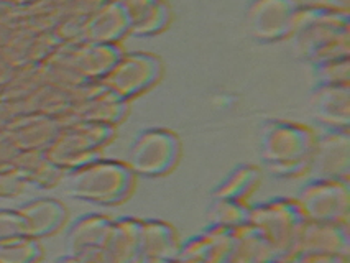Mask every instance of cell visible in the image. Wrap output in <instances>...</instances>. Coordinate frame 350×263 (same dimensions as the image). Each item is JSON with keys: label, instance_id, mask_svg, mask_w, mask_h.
<instances>
[{"label": "cell", "instance_id": "1", "mask_svg": "<svg viewBox=\"0 0 350 263\" xmlns=\"http://www.w3.org/2000/svg\"><path fill=\"white\" fill-rule=\"evenodd\" d=\"M293 55L308 66L347 59L350 15L309 3L301 5L290 35Z\"/></svg>", "mask_w": 350, "mask_h": 263}, {"label": "cell", "instance_id": "2", "mask_svg": "<svg viewBox=\"0 0 350 263\" xmlns=\"http://www.w3.org/2000/svg\"><path fill=\"white\" fill-rule=\"evenodd\" d=\"M316 132L290 120H267L260 127V161L270 176L296 180L308 176Z\"/></svg>", "mask_w": 350, "mask_h": 263}, {"label": "cell", "instance_id": "3", "mask_svg": "<svg viewBox=\"0 0 350 263\" xmlns=\"http://www.w3.org/2000/svg\"><path fill=\"white\" fill-rule=\"evenodd\" d=\"M137 176L124 160L97 158L77 168L69 178V194L91 204L120 206L135 191Z\"/></svg>", "mask_w": 350, "mask_h": 263}, {"label": "cell", "instance_id": "4", "mask_svg": "<svg viewBox=\"0 0 350 263\" xmlns=\"http://www.w3.org/2000/svg\"><path fill=\"white\" fill-rule=\"evenodd\" d=\"M306 221L295 197L276 196L252 204L248 224L254 225L288 260L296 252V244Z\"/></svg>", "mask_w": 350, "mask_h": 263}, {"label": "cell", "instance_id": "5", "mask_svg": "<svg viewBox=\"0 0 350 263\" xmlns=\"http://www.w3.org/2000/svg\"><path fill=\"white\" fill-rule=\"evenodd\" d=\"M181 158V141L163 127L142 130L130 143L125 163L135 176L160 178L174 169Z\"/></svg>", "mask_w": 350, "mask_h": 263}, {"label": "cell", "instance_id": "6", "mask_svg": "<svg viewBox=\"0 0 350 263\" xmlns=\"http://www.w3.org/2000/svg\"><path fill=\"white\" fill-rule=\"evenodd\" d=\"M161 76L163 63L158 56L146 51H124L99 83L119 99L129 102L157 86Z\"/></svg>", "mask_w": 350, "mask_h": 263}, {"label": "cell", "instance_id": "7", "mask_svg": "<svg viewBox=\"0 0 350 263\" xmlns=\"http://www.w3.org/2000/svg\"><path fill=\"white\" fill-rule=\"evenodd\" d=\"M308 221L349 222V181L309 178L295 196Z\"/></svg>", "mask_w": 350, "mask_h": 263}, {"label": "cell", "instance_id": "8", "mask_svg": "<svg viewBox=\"0 0 350 263\" xmlns=\"http://www.w3.org/2000/svg\"><path fill=\"white\" fill-rule=\"evenodd\" d=\"M301 5V0H250L245 7L248 33L260 43L288 40Z\"/></svg>", "mask_w": 350, "mask_h": 263}, {"label": "cell", "instance_id": "9", "mask_svg": "<svg viewBox=\"0 0 350 263\" xmlns=\"http://www.w3.org/2000/svg\"><path fill=\"white\" fill-rule=\"evenodd\" d=\"M113 135H116L113 125L91 122L85 128L77 130L75 135L56 140L55 145H51L44 155L59 169L75 171V169L100 158L99 150L105 143H109Z\"/></svg>", "mask_w": 350, "mask_h": 263}, {"label": "cell", "instance_id": "10", "mask_svg": "<svg viewBox=\"0 0 350 263\" xmlns=\"http://www.w3.org/2000/svg\"><path fill=\"white\" fill-rule=\"evenodd\" d=\"M309 178L350 180V135L342 130H321L314 135Z\"/></svg>", "mask_w": 350, "mask_h": 263}, {"label": "cell", "instance_id": "11", "mask_svg": "<svg viewBox=\"0 0 350 263\" xmlns=\"http://www.w3.org/2000/svg\"><path fill=\"white\" fill-rule=\"evenodd\" d=\"M308 111L321 130L349 132V84H316L308 97Z\"/></svg>", "mask_w": 350, "mask_h": 263}, {"label": "cell", "instance_id": "12", "mask_svg": "<svg viewBox=\"0 0 350 263\" xmlns=\"http://www.w3.org/2000/svg\"><path fill=\"white\" fill-rule=\"evenodd\" d=\"M234 230L206 225L202 232L181 242L174 260L180 263H230Z\"/></svg>", "mask_w": 350, "mask_h": 263}, {"label": "cell", "instance_id": "13", "mask_svg": "<svg viewBox=\"0 0 350 263\" xmlns=\"http://www.w3.org/2000/svg\"><path fill=\"white\" fill-rule=\"evenodd\" d=\"M296 252L331 253L349 257L350 229L349 222L306 221L301 230ZM295 252V253H296Z\"/></svg>", "mask_w": 350, "mask_h": 263}, {"label": "cell", "instance_id": "14", "mask_svg": "<svg viewBox=\"0 0 350 263\" xmlns=\"http://www.w3.org/2000/svg\"><path fill=\"white\" fill-rule=\"evenodd\" d=\"M178 232L170 222L142 219L138 236V263H165L173 260L180 250Z\"/></svg>", "mask_w": 350, "mask_h": 263}, {"label": "cell", "instance_id": "15", "mask_svg": "<svg viewBox=\"0 0 350 263\" xmlns=\"http://www.w3.org/2000/svg\"><path fill=\"white\" fill-rule=\"evenodd\" d=\"M138 217L124 216L113 219L111 232L97 252H92L99 263H138Z\"/></svg>", "mask_w": 350, "mask_h": 263}, {"label": "cell", "instance_id": "16", "mask_svg": "<svg viewBox=\"0 0 350 263\" xmlns=\"http://www.w3.org/2000/svg\"><path fill=\"white\" fill-rule=\"evenodd\" d=\"M130 23V35L137 38H150L160 35L173 20L170 3L166 0H117Z\"/></svg>", "mask_w": 350, "mask_h": 263}, {"label": "cell", "instance_id": "17", "mask_svg": "<svg viewBox=\"0 0 350 263\" xmlns=\"http://www.w3.org/2000/svg\"><path fill=\"white\" fill-rule=\"evenodd\" d=\"M85 40L89 43L120 44L130 35V23L124 9L117 0H109L105 5L94 12L84 28Z\"/></svg>", "mask_w": 350, "mask_h": 263}, {"label": "cell", "instance_id": "18", "mask_svg": "<svg viewBox=\"0 0 350 263\" xmlns=\"http://www.w3.org/2000/svg\"><path fill=\"white\" fill-rule=\"evenodd\" d=\"M113 219L104 214H85L72 222L68 232L69 252L75 257L97 252L111 232Z\"/></svg>", "mask_w": 350, "mask_h": 263}, {"label": "cell", "instance_id": "19", "mask_svg": "<svg viewBox=\"0 0 350 263\" xmlns=\"http://www.w3.org/2000/svg\"><path fill=\"white\" fill-rule=\"evenodd\" d=\"M283 255L254 225L245 224L234 230L230 263H283Z\"/></svg>", "mask_w": 350, "mask_h": 263}, {"label": "cell", "instance_id": "20", "mask_svg": "<svg viewBox=\"0 0 350 263\" xmlns=\"http://www.w3.org/2000/svg\"><path fill=\"white\" fill-rule=\"evenodd\" d=\"M25 219L28 237H46L55 234L66 221V208L55 199H36L18 209Z\"/></svg>", "mask_w": 350, "mask_h": 263}, {"label": "cell", "instance_id": "21", "mask_svg": "<svg viewBox=\"0 0 350 263\" xmlns=\"http://www.w3.org/2000/svg\"><path fill=\"white\" fill-rule=\"evenodd\" d=\"M262 181V171L255 165H237L224 180L213 189V197L245 201L258 188Z\"/></svg>", "mask_w": 350, "mask_h": 263}, {"label": "cell", "instance_id": "22", "mask_svg": "<svg viewBox=\"0 0 350 263\" xmlns=\"http://www.w3.org/2000/svg\"><path fill=\"white\" fill-rule=\"evenodd\" d=\"M12 165L23 181H30V183L43 186V188L55 184L59 180L61 171H63L56 165H53L46 155L31 153L30 150L22 155L18 153L12 161Z\"/></svg>", "mask_w": 350, "mask_h": 263}, {"label": "cell", "instance_id": "23", "mask_svg": "<svg viewBox=\"0 0 350 263\" xmlns=\"http://www.w3.org/2000/svg\"><path fill=\"white\" fill-rule=\"evenodd\" d=\"M248 219H250V206L245 201L213 197L206 210L207 225L239 229L248 224Z\"/></svg>", "mask_w": 350, "mask_h": 263}, {"label": "cell", "instance_id": "24", "mask_svg": "<svg viewBox=\"0 0 350 263\" xmlns=\"http://www.w3.org/2000/svg\"><path fill=\"white\" fill-rule=\"evenodd\" d=\"M42 258V247L36 238L22 236L0 242V263H36Z\"/></svg>", "mask_w": 350, "mask_h": 263}, {"label": "cell", "instance_id": "25", "mask_svg": "<svg viewBox=\"0 0 350 263\" xmlns=\"http://www.w3.org/2000/svg\"><path fill=\"white\" fill-rule=\"evenodd\" d=\"M312 68L316 84H349L350 78V61L339 59V61L316 64Z\"/></svg>", "mask_w": 350, "mask_h": 263}, {"label": "cell", "instance_id": "26", "mask_svg": "<svg viewBox=\"0 0 350 263\" xmlns=\"http://www.w3.org/2000/svg\"><path fill=\"white\" fill-rule=\"evenodd\" d=\"M28 236L25 219L18 210H0V242Z\"/></svg>", "mask_w": 350, "mask_h": 263}, {"label": "cell", "instance_id": "27", "mask_svg": "<svg viewBox=\"0 0 350 263\" xmlns=\"http://www.w3.org/2000/svg\"><path fill=\"white\" fill-rule=\"evenodd\" d=\"M283 263H350V260L349 257H340V255L296 252Z\"/></svg>", "mask_w": 350, "mask_h": 263}, {"label": "cell", "instance_id": "28", "mask_svg": "<svg viewBox=\"0 0 350 263\" xmlns=\"http://www.w3.org/2000/svg\"><path fill=\"white\" fill-rule=\"evenodd\" d=\"M312 3L325 7V9H332L339 12H349V7H350L349 0H314Z\"/></svg>", "mask_w": 350, "mask_h": 263}, {"label": "cell", "instance_id": "29", "mask_svg": "<svg viewBox=\"0 0 350 263\" xmlns=\"http://www.w3.org/2000/svg\"><path fill=\"white\" fill-rule=\"evenodd\" d=\"M56 263H79V262H77V258L75 257V255H68V257L59 258V260Z\"/></svg>", "mask_w": 350, "mask_h": 263}, {"label": "cell", "instance_id": "30", "mask_svg": "<svg viewBox=\"0 0 350 263\" xmlns=\"http://www.w3.org/2000/svg\"><path fill=\"white\" fill-rule=\"evenodd\" d=\"M165 263H180V262H176V260H174V258H173V260H170V262H165Z\"/></svg>", "mask_w": 350, "mask_h": 263}]
</instances>
